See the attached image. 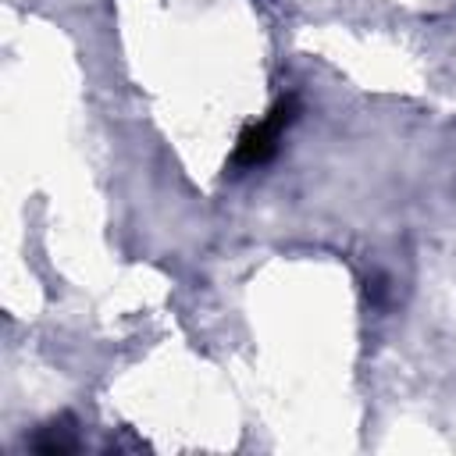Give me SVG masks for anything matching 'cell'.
I'll return each mask as SVG.
<instances>
[{"mask_svg":"<svg viewBox=\"0 0 456 456\" xmlns=\"http://www.w3.org/2000/svg\"><path fill=\"white\" fill-rule=\"evenodd\" d=\"M292 118H296V100H292V96H289V100H278L274 110H271L264 121L249 125V128L239 135L235 164H239V167H256V164L271 160L274 150H278V139H281V132L289 128Z\"/></svg>","mask_w":456,"mask_h":456,"instance_id":"obj_1","label":"cell"},{"mask_svg":"<svg viewBox=\"0 0 456 456\" xmlns=\"http://www.w3.org/2000/svg\"><path fill=\"white\" fill-rule=\"evenodd\" d=\"M71 445H75L71 428H57V424H50V428L36 438V449H39V452H68Z\"/></svg>","mask_w":456,"mask_h":456,"instance_id":"obj_2","label":"cell"}]
</instances>
